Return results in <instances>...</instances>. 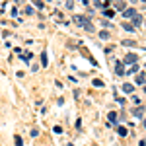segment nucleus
<instances>
[{
  "instance_id": "nucleus-1",
  "label": "nucleus",
  "mask_w": 146,
  "mask_h": 146,
  "mask_svg": "<svg viewBox=\"0 0 146 146\" xmlns=\"http://www.w3.org/2000/svg\"><path fill=\"white\" fill-rule=\"evenodd\" d=\"M72 22L76 23V25H80V27H84V25L88 23V18H84V16H78V14H76V16L72 18Z\"/></svg>"
},
{
  "instance_id": "nucleus-2",
  "label": "nucleus",
  "mask_w": 146,
  "mask_h": 146,
  "mask_svg": "<svg viewBox=\"0 0 146 146\" xmlns=\"http://www.w3.org/2000/svg\"><path fill=\"white\" fill-rule=\"evenodd\" d=\"M123 16H125V18H135V16H136V10L133 8V6H131V8H125V10H123Z\"/></svg>"
},
{
  "instance_id": "nucleus-3",
  "label": "nucleus",
  "mask_w": 146,
  "mask_h": 146,
  "mask_svg": "<svg viewBox=\"0 0 146 146\" xmlns=\"http://www.w3.org/2000/svg\"><path fill=\"white\" fill-rule=\"evenodd\" d=\"M115 72H117L119 76L125 74V68H123V62H121V60H115Z\"/></svg>"
},
{
  "instance_id": "nucleus-4",
  "label": "nucleus",
  "mask_w": 146,
  "mask_h": 146,
  "mask_svg": "<svg viewBox=\"0 0 146 146\" xmlns=\"http://www.w3.org/2000/svg\"><path fill=\"white\" fill-rule=\"evenodd\" d=\"M125 62H127V64H135L136 62V55L135 53H129V55L125 56Z\"/></svg>"
},
{
  "instance_id": "nucleus-5",
  "label": "nucleus",
  "mask_w": 146,
  "mask_h": 146,
  "mask_svg": "<svg viewBox=\"0 0 146 146\" xmlns=\"http://www.w3.org/2000/svg\"><path fill=\"white\" fill-rule=\"evenodd\" d=\"M125 8H127V4H125V0H117V2H115V10L123 12Z\"/></svg>"
},
{
  "instance_id": "nucleus-6",
  "label": "nucleus",
  "mask_w": 146,
  "mask_h": 146,
  "mask_svg": "<svg viewBox=\"0 0 146 146\" xmlns=\"http://www.w3.org/2000/svg\"><path fill=\"white\" fill-rule=\"evenodd\" d=\"M136 84H144L146 82V72H140V74H136Z\"/></svg>"
},
{
  "instance_id": "nucleus-7",
  "label": "nucleus",
  "mask_w": 146,
  "mask_h": 146,
  "mask_svg": "<svg viewBox=\"0 0 146 146\" xmlns=\"http://www.w3.org/2000/svg\"><path fill=\"white\" fill-rule=\"evenodd\" d=\"M136 72H138V64H131V66H129V70H127V72H125V74H136Z\"/></svg>"
},
{
  "instance_id": "nucleus-8",
  "label": "nucleus",
  "mask_w": 146,
  "mask_h": 146,
  "mask_svg": "<svg viewBox=\"0 0 146 146\" xmlns=\"http://www.w3.org/2000/svg\"><path fill=\"white\" fill-rule=\"evenodd\" d=\"M133 90H135V86H133V84H123V92H127V94H133Z\"/></svg>"
},
{
  "instance_id": "nucleus-9",
  "label": "nucleus",
  "mask_w": 146,
  "mask_h": 146,
  "mask_svg": "<svg viewBox=\"0 0 146 146\" xmlns=\"http://www.w3.org/2000/svg\"><path fill=\"white\" fill-rule=\"evenodd\" d=\"M117 135L119 136H127V129H125V127H117Z\"/></svg>"
},
{
  "instance_id": "nucleus-10",
  "label": "nucleus",
  "mask_w": 146,
  "mask_h": 146,
  "mask_svg": "<svg viewBox=\"0 0 146 146\" xmlns=\"http://www.w3.org/2000/svg\"><path fill=\"white\" fill-rule=\"evenodd\" d=\"M142 113H144V107H136L135 111H133V115H136V117H140Z\"/></svg>"
},
{
  "instance_id": "nucleus-11",
  "label": "nucleus",
  "mask_w": 146,
  "mask_h": 146,
  "mask_svg": "<svg viewBox=\"0 0 146 146\" xmlns=\"http://www.w3.org/2000/svg\"><path fill=\"white\" fill-rule=\"evenodd\" d=\"M133 23H135V25H140V23H142V18H140V16L136 14L135 18H133Z\"/></svg>"
},
{
  "instance_id": "nucleus-12",
  "label": "nucleus",
  "mask_w": 146,
  "mask_h": 146,
  "mask_svg": "<svg viewBox=\"0 0 146 146\" xmlns=\"http://www.w3.org/2000/svg\"><path fill=\"white\" fill-rule=\"evenodd\" d=\"M109 121H111V123H117V121H119L117 113H109Z\"/></svg>"
},
{
  "instance_id": "nucleus-13",
  "label": "nucleus",
  "mask_w": 146,
  "mask_h": 146,
  "mask_svg": "<svg viewBox=\"0 0 146 146\" xmlns=\"http://www.w3.org/2000/svg\"><path fill=\"white\" fill-rule=\"evenodd\" d=\"M35 6H37V10H43V8H45V4H43L41 0H37V2H35Z\"/></svg>"
},
{
  "instance_id": "nucleus-14",
  "label": "nucleus",
  "mask_w": 146,
  "mask_h": 146,
  "mask_svg": "<svg viewBox=\"0 0 146 146\" xmlns=\"http://www.w3.org/2000/svg\"><path fill=\"white\" fill-rule=\"evenodd\" d=\"M41 62H43V66H47V53H41Z\"/></svg>"
},
{
  "instance_id": "nucleus-15",
  "label": "nucleus",
  "mask_w": 146,
  "mask_h": 146,
  "mask_svg": "<svg viewBox=\"0 0 146 146\" xmlns=\"http://www.w3.org/2000/svg\"><path fill=\"white\" fill-rule=\"evenodd\" d=\"M94 86H96V88H103V82H101V80H94Z\"/></svg>"
},
{
  "instance_id": "nucleus-16",
  "label": "nucleus",
  "mask_w": 146,
  "mask_h": 146,
  "mask_svg": "<svg viewBox=\"0 0 146 146\" xmlns=\"http://www.w3.org/2000/svg\"><path fill=\"white\" fill-rule=\"evenodd\" d=\"M84 29H86V31H94V25H92V23L88 22L86 25H84Z\"/></svg>"
},
{
  "instance_id": "nucleus-17",
  "label": "nucleus",
  "mask_w": 146,
  "mask_h": 146,
  "mask_svg": "<svg viewBox=\"0 0 146 146\" xmlns=\"http://www.w3.org/2000/svg\"><path fill=\"white\" fill-rule=\"evenodd\" d=\"M16 146H23V140H22V136H16Z\"/></svg>"
},
{
  "instance_id": "nucleus-18",
  "label": "nucleus",
  "mask_w": 146,
  "mask_h": 146,
  "mask_svg": "<svg viewBox=\"0 0 146 146\" xmlns=\"http://www.w3.org/2000/svg\"><path fill=\"white\" fill-rule=\"evenodd\" d=\"M123 45L125 47H135V41H129V39H127V41H123Z\"/></svg>"
},
{
  "instance_id": "nucleus-19",
  "label": "nucleus",
  "mask_w": 146,
  "mask_h": 146,
  "mask_svg": "<svg viewBox=\"0 0 146 146\" xmlns=\"http://www.w3.org/2000/svg\"><path fill=\"white\" fill-rule=\"evenodd\" d=\"M123 27H125V29H127V31H133V29H135V27H133L131 23H123Z\"/></svg>"
},
{
  "instance_id": "nucleus-20",
  "label": "nucleus",
  "mask_w": 146,
  "mask_h": 146,
  "mask_svg": "<svg viewBox=\"0 0 146 146\" xmlns=\"http://www.w3.org/2000/svg\"><path fill=\"white\" fill-rule=\"evenodd\" d=\"M64 4H66V8H68V10H70V8H74V6H72V4H74V2H72V0H66V2H64Z\"/></svg>"
},
{
  "instance_id": "nucleus-21",
  "label": "nucleus",
  "mask_w": 146,
  "mask_h": 146,
  "mask_svg": "<svg viewBox=\"0 0 146 146\" xmlns=\"http://www.w3.org/2000/svg\"><path fill=\"white\" fill-rule=\"evenodd\" d=\"M100 37H101V39H107V37H109V33H107V31H101Z\"/></svg>"
},
{
  "instance_id": "nucleus-22",
  "label": "nucleus",
  "mask_w": 146,
  "mask_h": 146,
  "mask_svg": "<svg viewBox=\"0 0 146 146\" xmlns=\"http://www.w3.org/2000/svg\"><path fill=\"white\" fill-rule=\"evenodd\" d=\"M20 56H23V60H29L31 58V53H25V55H20Z\"/></svg>"
},
{
  "instance_id": "nucleus-23",
  "label": "nucleus",
  "mask_w": 146,
  "mask_h": 146,
  "mask_svg": "<svg viewBox=\"0 0 146 146\" xmlns=\"http://www.w3.org/2000/svg\"><path fill=\"white\" fill-rule=\"evenodd\" d=\"M113 14H115V12H113V10H105V16H107V18H111Z\"/></svg>"
},
{
  "instance_id": "nucleus-24",
  "label": "nucleus",
  "mask_w": 146,
  "mask_h": 146,
  "mask_svg": "<svg viewBox=\"0 0 146 146\" xmlns=\"http://www.w3.org/2000/svg\"><path fill=\"white\" fill-rule=\"evenodd\" d=\"M135 2H136V0H131V4H135Z\"/></svg>"
},
{
  "instance_id": "nucleus-25",
  "label": "nucleus",
  "mask_w": 146,
  "mask_h": 146,
  "mask_svg": "<svg viewBox=\"0 0 146 146\" xmlns=\"http://www.w3.org/2000/svg\"><path fill=\"white\" fill-rule=\"evenodd\" d=\"M144 129H146V119H144Z\"/></svg>"
},
{
  "instance_id": "nucleus-26",
  "label": "nucleus",
  "mask_w": 146,
  "mask_h": 146,
  "mask_svg": "<svg viewBox=\"0 0 146 146\" xmlns=\"http://www.w3.org/2000/svg\"><path fill=\"white\" fill-rule=\"evenodd\" d=\"M144 92H146V86H144Z\"/></svg>"
},
{
  "instance_id": "nucleus-27",
  "label": "nucleus",
  "mask_w": 146,
  "mask_h": 146,
  "mask_svg": "<svg viewBox=\"0 0 146 146\" xmlns=\"http://www.w3.org/2000/svg\"><path fill=\"white\" fill-rule=\"evenodd\" d=\"M103 2H107V0H103Z\"/></svg>"
},
{
  "instance_id": "nucleus-28",
  "label": "nucleus",
  "mask_w": 146,
  "mask_h": 146,
  "mask_svg": "<svg viewBox=\"0 0 146 146\" xmlns=\"http://www.w3.org/2000/svg\"><path fill=\"white\" fill-rule=\"evenodd\" d=\"M142 2H146V0H142Z\"/></svg>"
}]
</instances>
